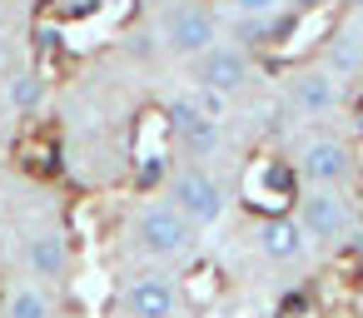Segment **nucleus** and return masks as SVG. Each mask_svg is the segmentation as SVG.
Instances as JSON below:
<instances>
[{"instance_id":"nucleus-1","label":"nucleus","mask_w":363,"mask_h":318,"mask_svg":"<svg viewBox=\"0 0 363 318\" xmlns=\"http://www.w3.org/2000/svg\"><path fill=\"white\" fill-rule=\"evenodd\" d=\"M194 224L160 194V199H145L140 209H135V219H130V244L145 254V259H155V263H169V259H184L189 249H194Z\"/></svg>"},{"instance_id":"nucleus-2","label":"nucleus","mask_w":363,"mask_h":318,"mask_svg":"<svg viewBox=\"0 0 363 318\" xmlns=\"http://www.w3.org/2000/svg\"><path fill=\"white\" fill-rule=\"evenodd\" d=\"M164 199H169L194 229H214V224L229 214V194H224V184L209 174V164H179V169L164 179Z\"/></svg>"},{"instance_id":"nucleus-3","label":"nucleus","mask_w":363,"mask_h":318,"mask_svg":"<svg viewBox=\"0 0 363 318\" xmlns=\"http://www.w3.org/2000/svg\"><path fill=\"white\" fill-rule=\"evenodd\" d=\"M294 219H298L303 239L318 244V249H338V244L353 234V224H358V219H353V204H348L343 189H313V184L298 194Z\"/></svg>"},{"instance_id":"nucleus-4","label":"nucleus","mask_w":363,"mask_h":318,"mask_svg":"<svg viewBox=\"0 0 363 318\" xmlns=\"http://www.w3.org/2000/svg\"><path fill=\"white\" fill-rule=\"evenodd\" d=\"M164 115H169V140H174V149H179L189 164H204V159L219 154V144H224V125L209 120V115L194 105V95L169 100Z\"/></svg>"},{"instance_id":"nucleus-5","label":"nucleus","mask_w":363,"mask_h":318,"mask_svg":"<svg viewBox=\"0 0 363 318\" xmlns=\"http://www.w3.org/2000/svg\"><path fill=\"white\" fill-rule=\"evenodd\" d=\"M189 80L199 90H219V95H239L249 80H254V55L244 45H224L214 40L209 50H199L189 60Z\"/></svg>"},{"instance_id":"nucleus-6","label":"nucleus","mask_w":363,"mask_h":318,"mask_svg":"<svg viewBox=\"0 0 363 318\" xmlns=\"http://www.w3.org/2000/svg\"><path fill=\"white\" fill-rule=\"evenodd\" d=\"M298 174H303V184H313V189H348L353 174H358V154H353L348 140L318 135V140L303 144V154H298Z\"/></svg>"},{"instance_id":"nucleus-7","label":"nucleus","mask_w":363,"mask_h":318,"mask_svg":"<svg viewBox=\"0 0 363 318\" xmlns=\"http://www.w3.org/2000/svg\"><path fill=\"white\" fill-rule=\"evenodd\" d=\"M164 50L169 55H179V60H194L199 50H209L214 40H219V21H214V11L209 6H199V0H184V6H174L169 16H164Z\"/></svg>"},{"instance_id":"nucleus-8","label":"nucleus","mask_w":363,"mask_h":318,"mask_svg":"<svg viewBox=\"0 0 363 318\" xmlns=\"http://www.w3.org/2000/svg\"><path fill=\"white\" fill-rule=\"evenodd\" d=\"M179 303H184L179 278L164 273L160 263L145 268V273H135L130 288H125V308H130V318H179Z\"/></svg>"},{"instance_id":"nucleus-9","label":"nucleus","mask_w":363,"mask_h":318,"mask_svg":"<svg viewBox=\"0 0 363 318\" xmlns=\"http://www.w3.org/2000/svg\"><path fill=\"white\" fill-rule=\"evenodd\" d=\"M289 100H294V110H298V115L323 120V115H333V110L343 105V85H338V75H333V70H303V75H294Z\"/></svg>"},{"instance_id":"nucleus-10","label":"nucleus","mask_w":363,"mask_h":318,"mask_svg":"<svg viewBox=\"0 0 363 318\" xmlns=\"http://www.w3.org/2000/svg\"><path fill=\"white\" fill-rule=\"evenodd\" d=\"M254 239H259V254L269 263H298L308 254V239H303V229H298L294 214H269Z\"/></svg>"},{"instance_id":"nucleus-11","label":"nucleus","mask_w":363,"mask_h":318,"mask_svg":"<svg viewBox=\"0 0 363 318\" xmlns=\"http://www.w3.org/2000/svg\"><path fill=\"white\" fill-rule=\"evenodd\" d=\"M26 268H30L35 283H65L70 278V244H65V234H55V229L35 234L26 244Z\"/></svg>"},{"instance_id":"nucleus-12","label":"nucleus","mask_w":363,"mask_h":318,"mask_svg":"<svg viewBox=\"0 0 363 318\" xmlns=\"http://www.w3.org/2000/svg\"><path fill=\"white\" fill-rule=\"evenodd\" d=\"M0 318H60V313H55L50 283H21V288H11V298H6V308H0Z\"/></svg>"},{"instance_id":"nucleus-13","label":"nucleus","mask_w":363,"mask_h":318,"mask_svg":"<svg viewBox=\"0 0 363 318\" xmlns=\"http://www.w3.org/2000/svg\"><path fill=\"white\" fill-rule=\"evenodd\" d=\"M6 100H11V110H21V115L40 110V105H45V75H40V70H16V75L6 80Z\"/></svg>"},{"instance_id":"nucleus-14","label":"nucleus","mask_w":363,"mask_h":318,"mask_svg":"<svg viewBox=\"0 0 363 318\" xmlns=\"http://www.w3.org/2000/svg\"><path fill=\"white\" fill-rule=\"evenodd\" d=\"M229 11L244 21V16H279V11H289L284 0H229Z\"/></svg>"},{"instance_id":"nucleus-15","label":"nucleus","mask_w":363,"mask_h":318,"mask_svg":"<svg viewBox=\"0 0 363 318\" xmlns=\"http://www.w3.org/2000/svg\"><path fill=\"white\" fill-rule=\"evenodd\" d=\"M224 100H229V95H219V90H199V85H194V105H199L209 120H224Z\"/></svg>"},{"instance_id":"nucleus-16","label":"nucleus","mask_w":363,"mask_h":318,"mask_svg":"<svg viewBox=\"0 0 363 318\" xmlns=\"http://www.w3.org/2000/svg\"><path fill=\"white\" fill-rule=\"evenodd\" d=\"M6 6H11V0H0V16H6Z\"/></svg>"},{"instance_id":"nucleus-17","label":"nucleus","mask_w":363,"mask_h":318,"mask_svg":"<svg viewBox=\"0 0 363 318\" xmlns=\"http://www.w3.org/2000/svg\"><path fill=\"white\" fill-rule=\"evenodd\" d=\"M65 318H85V313H65Z\"/></svg>"},{"instance_id":"nucleus-18","label":"nucleus","mask_w":363,"mask_h":318,"mask_svg":"<svg viewBox=\"0 0 363 318\" xmlns=\"http://www.w3.org/2000/svg\"><path fill=\"white\" fill-rule=\"evenodd\" d=\"M358 11H363V0H358Z\"/></svg>"}]
</instances>
